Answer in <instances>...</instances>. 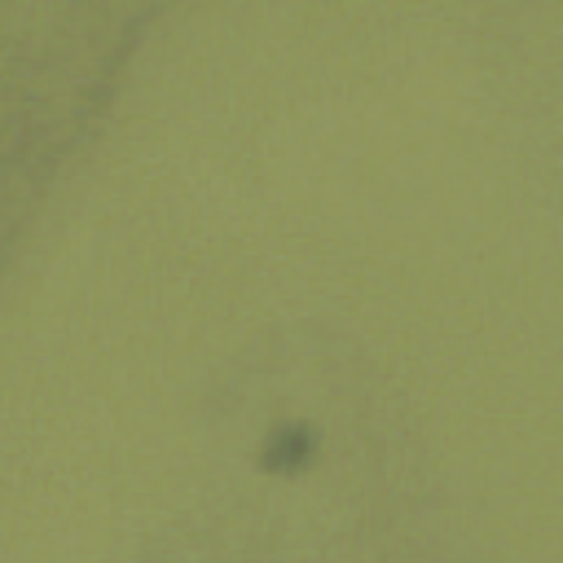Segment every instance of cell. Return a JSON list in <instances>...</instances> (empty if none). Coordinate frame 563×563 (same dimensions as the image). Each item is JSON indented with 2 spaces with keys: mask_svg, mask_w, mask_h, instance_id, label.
I'll list each match as a JSON object with an SVG mask.
<instances>
[{
  "mask_svg": "<svg viewBox=\"0 0 563 563\" xmlns=\"http://www.w3.org/2000/svg\"><path fill=\"white\" fill-rule=\"evenodd\" d=\"M312 453H317V435L303 422H282V427H273L260 457H264V471H299V466H308Z\"/></svg>",
  "mask_w": 563,
  "mask_h": 563,
  "instance_id": "cell-1",
  "label": "cell"
}]
</instances>
